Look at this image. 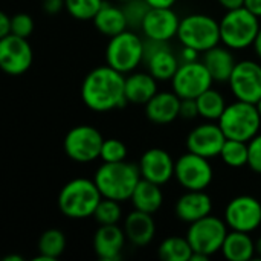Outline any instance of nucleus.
Masks as SVG:
<instances>
[{
  "instance_id": "nucleus-1",
  "label": "nucleus",
  "mask_w": 261,
  "mask_h": 261,
  "mask_svg": "<svg viewBox=\"0 0 261 261\" xmlns=\"http://www.w3.org/2000/svg\"><path fill=\"white\" fill-rule=\"evenodd\" d=\"M81 98L93 112H110L124 107L128 102L124 73L109 64L90 70L83 81Z\"/></svg>"
},
{
  "instance_id": "nucleus-2",
  "label": "nucleus",
  "mask_w": 261,
  "mask_h": 261,
  "mask_svg": "<svg viewBox=\"0 0 261 261\" xmlns=\"http://www.w3.org/2000/svg\"><path fill=\"white\" fill-rule=\"evenodd\" d=\"M141 179L142 177L139 167L125 161L104 162L96 170L93 177L102 197L113 199L118 202L130 200Z\"/></svg>"
},
{
  "instance_id": "nucleus-3",
  "label": "nucleus",
  "mask_w": 261,
  "mask_h": 261,
  "mask_svg": "<svg viewBox=\"0 0 261 261\" xmlns=\"http://www.w3.org/2000/svg\"><path fill=\"white\" fill-rule=\"evenodd\" d=\"M102 194L95 180L76 177L67 182L58 194V208L69 219L93 217Z\"/></svg>"
},
{
  "instance_id": "nucleus-4",
  "label": "nucleus",
  "mask_w": 261,
  "mask_h": 261,
  "mask_svg": "<svg viewBox=\"0 0 261 261\" xmlns=\"http://www.w3.org/2000/svg\"><path fill=\"white\" fill-rule=\"evenodd\" d=\"M260 21L255 14L242 6L228 11L220 20V38L232 50L246 49L254 44L260 31Z\"/></svg>"
},
{
  "instance_id": "nucleus-5",
  "label": "nucleus",
  "mask_w": 261,
  "mask_h": 261,
  "mask_svg": "<svg viewBox=\"0 0 261 261\" xmlns=\"http://www.w3.org/2000/svg\"><path fill=\"white\" fill-rule=\"evenodd\" d=\"M226 139H237L249 142L258 135L261 127V115L257 104L236 101L226 106L223 115L219 119Z\"/></svg>"
},
{
  "instance_id": "nucleus-6",
  "label": "nucleus",
  "mask_w": 261,
  "mask_h": 261,
  "mask_svg": "<svg viewBox=\"0 0 261 261\" xmlns=\"http://www.w3.org/2000/svg\"><path fill=\"white\" fill-rule=\"evenodd\" d=\"M177 38L182 46L206 52L222 41L220 23L206 14H190L180 20Z\"/></svg>"
},
{
  "instance_id": "nucleus-7",
  "label": "nucleus",
  "mask_w": 261,
  "mask_h": 261,
  "mask_svg": "<svg viewBox=\"0 0 261 261\" xmlns=\"http://www.w3.org/2000/svg\"><path fill=\"white\" fill-rule=\"evenodd\" d=\"M106 61L121 73H132L144 63V40L130 29L110 37L106 47Z\"/></svg>"
},
{
  "instance_id": "nucleus-8",
  "label": "nucleus",
  "mask_w": 261,
  "mask_h": 261,
  "mask_svg": "<svg viewBox=\"0 0 261 261\" xmlns=\"http://www.w3.org/2000/svg\"><path fill=\"white\" fill-rule=\"evenodd\" d=\"M226 236V222L211 214L197 222L190 223V228L187 231V239L193 248V252H200L208 257L222 251Z\"/></svg>"
},
{
  "instance_id": "nucleus-9",
  "label": "nucleus",
  "mask_w": 261,
  "mask_h": 261,
  "mask_svg": "<svg viewBox=\"0 0 261 261\" xmlns=\"http://www.w3.org/2000/svg\"><path fill=\"white\" fill-rule=\"evenodd\" d=\"M104 138L92 125H76L64 138L66 154L80 164H87L101 156Z\"/></svg>"
},
{
  "instance_id": "nucleus-10",
  "label": "nucleus",
  "mask_w": 261,
  "mask_h": 261,
  "mask_svg": "<svg viewBox=\"0 0 261 261\" xmlns=\"http://www.w3.org/2000/svg\"><path fill=\"white\" fill-rule=\"evenodd\" d=\"M174 177L185 190L205 191L213 182L214 171L206 158L188 151L176 161Z\"/></svg>"
},
{
  "instance_id": "nucleus-11",
  "label": "nucleus",
  "mask_w": 261,
  "mask_h": 261,
  "mask_svg": "<svg viewBox=\"0 0 261 261\" xmlns=\"http://www.w3.org/2000/svg\"><path fill=\"white\" fill-rule=\"evenodd\" d=\"M213 76L203 61L180 63L177 72L171 78L173 92L182 99L199 98L205 90L211 89Z\"/></svg>"
},
{
  "instance_id": "nucleus-12",
  "label": "nucleus",
  "mask_w": 261,
  "mask_h": 261,
  "mask_svg": "<svg viewBox=\"0 0 261 261\" xmlns=\"http://www.w3.org/2000/svg\"><path fill=\"white\" fill-rule=\"evenodd\" d=\"M228 83L239 101L257 104L261 99V66L257 61H239Z\"/></svg>"
},
{
  "instance_id": "nucleus-13",
  "label": "nucleus",
  "mask_w": 261,
  "mask_h": 261,
  "mask_svg": "<svg viewBox=\"0 0 261 261\" xmlns=\"http://www.w3.org/2000/svg\"><path fill=\"white\" fill-rule=\"evenodd\" d=\"M225 222L232 231H257L261 225V203L252 196L234 197L225 208Z\"/></svg>"
},
{
  "instance_id": "nucleus-14",
  "label": "nucleus",
  "mask_w": 261,
  "mask_h": 261,
  "mask_svg": "<svg viewBox=\"0 0 261 261\" xmlns=\"http://www.w3.org/2000/svg\"><path fill=\"white\" fill-rule=\"evenodd\" d=\"M32 47L26 38L9 34L0 38V66L8 75L24 73L32 64Z\"/></svg>"
},
{
  "instance_id": "nucleus-15",
  "label": "nucleus",
  "mask_w": 261,
  "mask_h": 261,
  "mask_svg": "<svg viewBox=\"0 0 261 261\" xmlns=\"http://www.w3.org/2000/svg\"><path fill=\"white\" fill-rule=\"evenodd\" d=\"M144 63L158 81H168L177 72L180 63L173 54L168 41L147 38L144 41Z\"/></svg>"
},
{
  "instance_id": "nucleus-16",
  "label": "nucleus",
  "mask_w": 261,
  "mask_h": 261,
  "mask_svg": "<svg viewBox=\"0 0 261 261\" xmlns=\"http://www.w3.org/2000/svg\"><path fill=\"white\" fill-rule=\"evenodd\" d=\"M225 142H226V136L222 127L210 121L197 125L190 132L187 138V148L194 154L211 159L220 156Z\"/></svg>"
},
{
  "instance_id": "nucleus-17",
  "label": "nucleus",
  "mask_w": 261,
  "mask_h": 261,
  "mask_svg": "<svg viewBox=\"0 0 261 261\" xmlns=\"http://www.w3.org/2000/svg\"><path fill=\"white\" fill-rule=\"evenodd\" d=\"M180 26L179 15L171 8H150L147 12L141 31L145 38L158 41H170L177 37Z\"/></svg>"
},
{
  "instance_id": "nucleus-18",
  "label": "nucleus",
  "mask_w": 261,
  "mask_h": 261,
  "mask_svg": "<svg viewBox=\"0 0 261 261\" xmlns=\"http://www.w3.org/2000/svg\"><path fill=\"white\" fill-rule=\"evenodd\" d=\"M174 165L176 162L168 151L162 148H150L141 156L138 167L142 179L162 187L170 182L171 177H174Z\"/></svg>"
},
{
  "instance_id": "nucleus-19",
  "label": "nucleus",
  "mask_w": 261,
  "mask_h": 261,
  "mask_svg": "<svg viewBox=\"0 0 261 261\" xmlns=\"http://www.w3.org/2000/svg\"><path fill=\"white\" fill-rule=\"evenodd\" d=\"M125 240V232L118 225H101L93 236V251L102 261H116L121 257Z\"/></svg>"
},
{
  "instance_id": "nucleus-20",
  "label": "nucleus",
  "mask_w": 261,
  "mask_h": 261,
  "mask_svg": "<svg viewBox=\"0 0 261 261\" xmlns=\"http://www.w3.org/2000/svg\"><path fill=\"white\" fill-rule=\"evenodd\" d=\"M180 101L174 92H158L145 104V115L154 124H170L180 116Z\"/></svg>"
},
{
  "instance_id": "nucleus-21",
  "label": "nucleus",
  "mask_w": 261,
  "mask_h": 261,
  "mask_svg": "<svg viewBox=\"0 0 261 261\" xmlns=\"http://www.w3.org/2000/svg\"><path fill=\"white\" fill-rule=\"evenodd\" d=\"M174 211L179 220L185 223H193L211 214L213 200L205 191L187 190V193L182 194L176 202Z\"/></svg>"
},
{
  "instance_id": "nucleus-22",
  "label": "nucleus",
  "mask_w": 261,
  "mask_h": 261,
  "mask_svg": "<svg viewBox=\"0 0 261 261\" xmlns=\"http://www.w3.org/2000/svg\"><path fill=\"white\" fill-rule=\"evenodd\" d=\"M203 63L208 67L213 80L217 83H228L237 64L232 55V49H229L225 44L223 46L217 44L208 49L206 52H203Z\"/></svg>"
},
{
  "instance_id": "nucleus-23",
  "label": "nucleus",
  "mask_w": 261,
  "mask_h": 261,
  "mask_svg": "<svg viewBox=\"0 0 261 261\" xmlns=\"http://www.w3.org/2000/svg\"><path fill=\"white\" fill-rule=\"evenodd\" d=\"M151 216L153 214L135 210L125 217L124 232L130 243L136 246H145L153 240L156 226H154V220Z\"/></svg>"
},
{
  "instance_id": "nucleus-24",
  "label": "nucleus",
  "mask_w": 261,
  "mask_h": 261,
  "mask_svg": "<svg viewBox=\"0 0 261 261\" xmlns=\"http://www.w3.org/2000/svg\"><path fill=\"white\" fill-rule=\"evenodd\" d=\"M158 93V80L148 72H135L125 78V98L133 104H147Z\"/></svg>"
},
{
  "instance_id": "nucleus-25",
  "label": "nucleus",
  "mask_w": 261,
  "mask_h": 261,
  "mask_svg": "<svg viewBox=\"0 0 261 261\" xmlns=\"http://www.w3.org/2000/svg\"><path fill=\"white\" fill-rule=\"evenodd\" d=\"M130 202L133 208L138 211L148 213V214L158 213L164 203V194H162L161 185L150 182L147 179H141L132 194Z\"/></svg>"
},
{
  "instance_id": "nucleus-26",
  "label": "nucleus",
  "mask_w": 261,
  "mask_h": 261,
  "mask_svg": "<svg viewBox=\"0 0 261 261\" xmlns=\"http://www.w3.org/2000/svg\"><path fill=\"white\" fill-rule=\"evenodd\" d=\"M222 254L229 261H249L255 254V242L249 232L231 229L223 242Z\"/></svg>"
},
{
  "instance_id": "nucleus-27",
  "label": "nucleus",
  "mask_w": 261,
  "mask_h": 261,
  "mask_svg": "<svg viewBox=\"0 0 261 261\" xmlns=\"http://www.w3.org/2000/svg\"><path fill=\"white\" fill-rule=\"evenodd\" d=\"M93 24L101 34H104L107 37H115V35L124 32L125 29H128L127 18H125L122 8L113 6L107 2H104L101 9L95 15Z\"/></svg>"
},
{
  "instance_id": "nucleus-28",
  "label": "nucleus",
  "mask_w": 261,
  "mask_h": 261,
  "mask_svg": "<svg viewBox=\"0 0 261 261\" xmlns=\"http://www.w3.org/2000/svg\"><path fill=\"white\" fill-rule=\"evenodd\" d=\"M199 106V115L206 121H219L226 109L223 95L219 90L208 89L199 98H196Z\"/></svg>"
},
{
  "instance_id": "nucleus-29",
  "label": "nucleus",
  "mask_w": 261,
  "mask_h": 261,
  "mask_svg": "<svg viewBox=\"0 0 261 261\" xmlns=\"http://www.w3.org/2000/svg\"><path fill=\"white\" fill-rule=\"evenodd\" d=\"M159 257L164 261H190L193 255V248L185 237H167L158 251Z\"/></svg>"
},
{
  "instance_id": "nucleus-30",
  "label": "nucleus",
  "mask_w": 261,
  "mask_h": 261,
  "mask_svg": "<svg viewBox=\"0 0 261 261\" xmlns=\"http://www.w3.org/2000/svg\"><path fill=\"white\" fill-rule=\"evenodd\" d=\"M38 254H43L52 260L63 255L66 249V237L60 229H47L41 234L38 240Z\"/></svg>"
},
{
  "instance_id": "nucleus-31",
  "label": "nucleus",
  "mask_w": 261,
  "mask_h": 261,
  "mask_svg": "<svg viewBox=\"0 0 261 261\" xmlns=\"http://www.w3.org/2000/svg\"><path fill=\"white\" fill-rule=\"evenodd\" d=\"M220 158L231 168H242L248 165V142L237 141V139H226Z\"/></svg>"
},
{
  "instance_id": "nucleus-32",
  "label": "nucleus",
  "mask_w": 261,
  "mask_h": 261,
  "mask_svg": "<svg viewBox=\"0 0 261 261\" xmlns=\"http://www.w3.org/2000/svg\"><path fill=\"white\" fill-rule=\"evenodd\" d=\"M66 11L76 20H93L104 0H64Z\"/></svg>"
},
{
  "instance_id": "nucleus-33",
  "label": "nucleus",
  "mask_w": 261,
  "mask_h": 261,
  "mask_svg": "<svg viewBox=\"0 0 261 261\" xmlns=\"http://www.w3.org/2000/svg\"><path fill=\"white\" fill-rule=\"evenodd\" d=\"M121 202L113 200V199H106L102 197V200L99 202L93 219L99 223V225H118V222L122 217V210H121Z\"/></svg>"
},
{
  "instance_id": "nucleus-34",
  "label": "nucleus",
  "mask_w": 261,
  "mask_h": 261,
  "mask_svg": "<svg viewBox=\"0 0 261 261\" xmlns=\"http://www.w3.org/2000/svg\"><path fill=\"white\" fill-rule=\"evenodd\" d=\"M122 11L127 18L128 29H141L145 15L150 11V5L145 0H130L124 3Z\"/></svg>"
},
{
  "instance_id": "nucleus-35",
  "label": "nucleus",
  "mask_w": 261,
  "mask_h": 261,
  "mask_svg": "<svg viewBox=\"0 0 261 261\" xmlns=\"http://www.w3.org/2000/svg\"><path fill=\"white\" fill-rule=\"evenodd\" d=\"M99 158L104 162H121V161H125V158H127V147L119 139H115V138L104 139Z\"/></svg>"
},
{
  "instance_id": "nucleus-36",
  "label": "nucleus",
  "mask_w": 261,
  "mask_h": 261,
  "mask_svg": "<svg viewBox=\"0 0 261 261\" xmlns=\"http://www.w3.org/2000/svg\"><path fill=\"white\" fill-rule=\"evenodd\" d=\"M32 31H34V20H32V17L29 14L20 12V14L12 15L11 34L23 37V38H28L32 34Z\"/></svg>"
},
{
  "instance_id": "nucleus-37",
  "label": "nucleus",
  "mask_w": 261,
  "mask_h": 261,
  "mask_svg": "<svg viewBox=\"0 0 261 261\" xmlns=\"http://www.w3.org/2000/svg\"><path fill=\"white\" fill-rule=\"evenodd\" d=\"M248 167L261 174V135L258 133L248 142Z\"/></svg>"
},
{
  "instance_id": "nucleus-38",
  "label": "nucleus",
  "mask_w": 261,
  "mask_h": 261,
  "mask_svg": "<svg viewBox=\"0 0 261 261\" xmlns=\"http://www.w3.org/2000/svg\"><path fill=\"white\" fill-rule=\"evenodd\" d=\"M199 115V106L194 98H185L180 101V118L184 119H196Z\"/></svg>"
},
{
  "instance_id": "nucleus-39",
  "label": "nucleus",
  "mask_w": 261,
  "mask_h": 261,
  "mask_svg": "<svg viewBox=\"0 0 261 261\" xmlns=\"http://www.w3.org/2000/svg\"><path fill=\"white\" fill-rule=\"evenodd\" d=\"M63 8H66L64 0H44L43 2V9L46 14H58Z\"/></svg>"
},
{
  "instance_id": "nucleus-40",
  "label": "nucleus",
  "mask_w": 261,
  "mask_h": 261,
  "mask_svg": "<svg viewBox=\"0 0 261 261\" xmlns=\"http://www.w3.org/2000/svg\"><path fill=\"white\" fill-rule=\"evenodd\" d=\"M12 29V17H9L5 12H0V38L11 34Z\"/></svg>"
},
{
  "instance_id": "nucleus-41",
  "label": "nucleus",
  "mask_w": 261,
  "mask_h": 261,
  "mask_svg": "<svg viewBox=\"0 0 261 261\" xmlns=\"http://www.w3.org/2000/svg\"><path fill=\"white\" fill-rule=\"evenodd\" d=\"M199 50L193 49V47H188V46H184L182 52H180V61L182 63H191V61H197V57H199Z\"/></svg>"
},
{
  "instance_id": "nucleus-42",
  "label": "nucleus",
  "mask_w": 261,
  "mask_h": 261,
  "mask_svg": "<svg viewBox=\"0 0 261 261\" xmlns=\"http://www.w3.org/2000/svg\"><path fill=\"white\" fill-rule=\"evenodd\" d=\"M245 8H248L258 18L261 17V0H245Z\"/></svg>"
},
{
  "instance_id": "nucleus-43",
  "label": "nucleus",
  "mask_w": 261,
  "mask_h": 261,
  "mask_svg": "<svg viewBox=\"0 0 261 261\" xmlns=\"http://www.w3.org/2000/svg\"><path fill=\"white\" fill-rule=\"evenodd\" d=\"M226 11H231V9H237V8H242L245 6V0H217Z\"/></svg>"
},
{
  "instance_id": "nucleus-44",
  "label": "nucleus",
  "mask_w": 261,
  "mask_h": 261,
  "mask_svg": "<svg viewBox=\"0 0 261 261\" xmlns=\"http://www.w3.org/2000/svg\"><path fill=\"white\" fill-rule=\"evenodd\" d=\"M150 8H173L176 0H145Z\"/></svg>"
},
{
  "instance_id": "nucleus-45",
  "label": "nucleus",
  "mask_w": 261,
  "mask_h": 261,
  "mask_svg": "<svg viewBox=\"0 0 261 261\" xmlns=\"http://www.w3.org/2000/svg\"><path fill=\"white\" fill-rule=\"evenodd\" d=\"M254 49H255V54L258 55V58H261V28L260 31H258V34H257V38H255V41H254Z\"/></svg>"
},
{
  "instance_id": "nucleus-46",
  "label": "nucleus",
  "mask_w": 261,
  "mask_h": 261,
  "mask_svg": "<svg viewBox=\"0 0 261 261\" xmlns=\"http://www.w3.org/2000/svg\"><path fill=\"white\" fill-rule=\"evenodd\" d=\"M3 261H23V258L20 255H8L3 258Z\"/></svg>"
},
{
  "instance_id": "nucleus-47",
  "label": "nucleus",
  "mask_w": 261,
  "mask_h": 261,
  "mask_svg": "<svg viewBox=\"0 0 261 261\" xmlns=\"http://www.w3.org/2000/svg\"><path fill=\"white\" fill-rule=\"evenodd\" d=\"M255 252L261 257V236L257 239V242H255Z\"/></svg>"
},
{
  "instance_id": "nucleus-48",
  "label": "nucleus",
  "mask_w": 261,
  "mask_h": 261,
  "mask_svg": "<svg viewBox=\"0 0 261 261\" xmlns=\"http://www.w3.org/2000/svg\"><path fill=\"white\" fill-rule=\"evenodd\" d=\"M257 107H258V112H260V115H261V99L257 102Z\"/></svg>"
},
{
  "instance_id": "nucleus-49",
  "label": "nucleus",
  "mask_w": 261,
  "mask_h": 261,
  "mask_svg": "<svg viewBox=\"0 0 261 261\" xmlns=\"http://www.w3.org/2000/svg\"><path fill=\"white\" fill-rule=\"evenodd\" d=\"M118 2H121V3H125V2H130V0H118Z\"/></svg>"
}]
</instances>
